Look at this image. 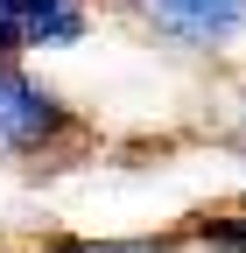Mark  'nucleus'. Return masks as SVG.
<instances>
[{
    "label": "nucleus",
    "mask_w": 246,
    "mask_h": 253,
    "mask_svg": "<svg viewBox=\"0 0 246 253\" xmlns=\"http://www.w3.org/2000/svg\"><path fill=\"white\" fill-rule=\"evenodd\" d=\"M204 246H218V253H246V211H225V218H204L197 225Z\"/></svg>",
    "instance_id": "4"
},
{
    "label": "nucleus",
    "mask_w": 246,
    "mask_h": 253,
    "mask_svg": "<svg viewBox=\"0 0 246 253\" xmlns=\"http://www.w3.org/2000/svg\"><path fill=\"white\" fill-rule=\"evenodd\" d=\"M141 21H155L162 36L176 42H197V49H218L232 36H246V0H127Z\"/></svg>",
    "instance_id": "2"
},
{
    "label": "nucleus",
    "mask_w": 246,
    "mask_h": 253,
    "mask_svg": "<svg viewBox=\"0 0 246 253\" xmlns=\"http://www.w3.org/2000/svg\"><path fill=\"white\" fill-rule=\"evenodd\" d=\"M84 36V0H0V71L14 49L36 42H78Z\"/></svg>",
    "instance_id": "3"
},
{
    "label": "nucleus",
    "mask_w": 246,
    "mask_h": 253,
    "mask_svg": "<svg viewBox=\"0 0 246 253\" xmlns=\"http://www.w3.org/2000/svg\"><path fill=\"white\" fill-rule=\"evenodd\" d=\"M64 126H71V113H64L56 91H42L36 78H21L14 63L0 71V155H36Z\"/></svg>",
    "instance_id": "1"
},
{
    "label": "nucleus",
    "mask_w": 246,
    "mask_h": 253,
    "mask_svg": "<svg viewBox=\"0 0 246 253\" xmlns=\"http://www.w3.org/2000/svg\"><path fill=\"white\" fill-rule=\"evenodd\" d=\"M64 253H162L155 239H113V246H64Z\"/></svg>",
    "instance_id": "5"
}]
</instances>
